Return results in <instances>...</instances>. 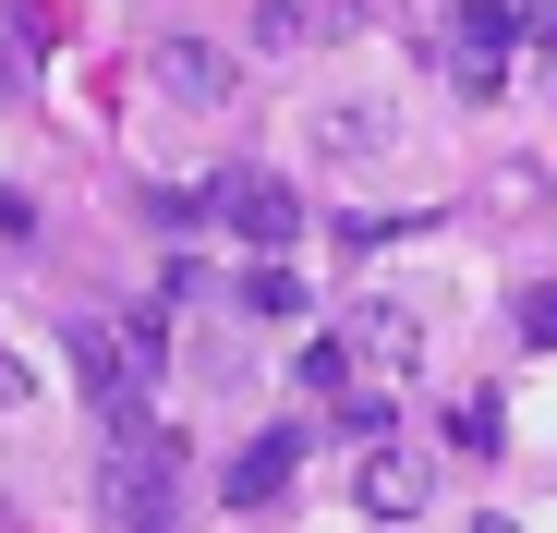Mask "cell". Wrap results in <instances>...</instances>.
Instances as JSON below:
<instances>
[{
	"label": "cell",
	"mask_w": 557,
	"mask_h": 533,
	"mask_svg": "<svg viewBox=\"0 0 557 533\" xmlns=\"http://www.w3.org/2000/svg\"><path fill=\"white\" fill-rule=\"evenodd\" d=\"M207 207H219V231L255 243V255H292V243H304V195L278 183V170H219Z\"/></svg>",
	"instance_id": "1"
},
{
	"label": "cell",
	"mask_w": 557,
	"mask_h": 533,
	"mask_svg": "<svg viewBox=\"0 0 557 533\" xmlns=\"http://www.w3.org/2000/svg\"><path fill=\"white\" fill-rule=\"evenodd\" d=\"M339 339H351V364H376V376H412L424 364V315L412 303H351Z\"/></svg>",
	"instance_id": "2"
},
{
	"label": "cell",
	"mask_w": 557,
	"mask_h": 533,
	"mask_svg": "<svg viewBox=\"0 0 557 533\" xmlns=\"http://www.w3.org/2000/svg\"><path fill=\"white\" fill-rule=\"evenodd\" d=\"M61 351H73V376L110 400V424H122V400L146 388V376H134V351H122V327H110V315H73V327H61Z\"/></svg>",
	"instance_id": "3"
},
{
	"label": "cell",
	"mask_w": 557,
	"mask_h": 533,
	"mask_svg": "<svg viewBox=\"0 0 557 533\" xmlns=\"http://www.w3.org/2000/svg\"><path fill=\"white\" fill-rule=\"evenodd\" d=\"M292 473H304V436H292V424H267L255 449L219 473V497H231V509H278V497H292Z\"/></svg>",
	"instance_id": "4"
},
{
	"label": "cell",
	"mask_w": 557,
	"mask_h": 533,
	"mask_svg": "<svg viewBox=\"0 0 557 533\" xmlns=\"http://www.w3.org/2000/svg\"><path fill=\"white\" fill-rule=\"evenodd\" d=\"M351 497L376 509V521H412V509L436 497V473H424L412 449H363V473H351Z\"/></svg>",
	"instance_id": "5"
},
{
	"label": "cell",
	"mask_w": 557,
	"mask_h": 533,
	"mask_svg": "<svg viewBox=\"0 0 557 533\" xmlns=\"http://www.w3.org/2000/svg\"><path fill=\"white\" fill-rule=\"evenodd\" d=\"M146 73L170 85V98H182V110H219V98H231V61H219L207 37H170V49H158Z\"/></svg>",
	"instance_id": "6"
},
{
	"label": "cell",
	"mask_w": 557,
	"mask_h": 533,
	"mask_svg": "<svg viewBox=\"0 0 557 533\" xmlns=\"http://www.w3.org/2000/svg\"><path fill=\"white\" fill-rule=\"evenodd\" d=\"M388 134H400L388 98H339V110H315V146H327V158H376Z\"/></svg>",
	"instance_id": "7"
},
{
	"label": "cell",
	"mask_w": 557,
	"mask_h": 533,
	"mask_svg": "<svg viewBox=\"0 0 557 533\" xmlns=\"http://www.w3.org/2000/svg\"><path fill=\"white\" fill-rule=\"evenodd\" d=\"M243 315H278V327H292V315H315V292H304L278 255H255V266H243Z\"/></svg>",
	"instance_id": "8"
},
{
	"label": "cell",
	"mask_w": 557,
	"mask_h": 533,
	"mask_svg": "<svg viewBox=\"0 0 557 533\" xmlns=\"http://www.w3.org/2000/svg\"><path fill=\"white\" fill-rule=\"evenodd\" d=\"M327 412H339V436H363V449H400V400H388L376 376H363V388H339Z\"/></svg>",
	"instance_id": "9"
},
{
	"label": "cell",
	"mask_w": 557,
	"mask_h": 533,
	"mask_svg": "<svg viewBox=\"0 0 557 533\" xmlns=\"http://www.w3.org/2000/svg\"><path fill=\"white\" fill-rule=\"evenodd\" d=\"M292 376H304L315 400H339V388H363V364H351V339H339V327H315V351H304Z\"/></svg>",
	"instance_id": "10"
},
{
	"label": "cell",
	"mask_w": 557,
	"mask_h": 533,
	"mask_svg": "<svg viewBox=\"0 0 557 533\" xmlns=\"http://www.w3.org/2000/svg\"><path fill=\"white\" fill-rule=\"evenodd\" d=\"M255 37H267V49H292V37H315V0H255Z\"/></svg>",
	"instance_id": "11"
},
{
	"label": "cell",
	"mask_w": 557,
	"mask_h": 533,
	"mask_svg": "<svg viewBox=\"0 0 557 533\" xmlns=\"http://www.w3.org/2000/svg\"><path fill=\"white\" fill-rule=\"evenodd\" d=\"M521 339H533V351H557V280H533V292H521Z\"/></svg>",
	"instance_id": "12"
},
{
	"label": "cell",
	"mask_w": 557,
	"mask_h": 533,
	"mask_svg": "<svg viewBox=\"0 0 557 533\" xmlns=\"http://www.w3.org/2000/svg\"><path fill=\"white\" fill-rule=\"evenodd\" d=\"M37 400V364H25V351H0V412H25Z\"/></svg>",
	"instance_id": "13"
},
{
	"label": "cell",
	"mask_w": 557,
	"mask_h": 533,
	"mask_svg": "<svg viewBox=\"0 0 557 533\" xmlns=\"http://www.w3.org/2000/svg\"><path fill=\"white\" fill-rule=\"evenodd\" d=\"M0 231H13V243H25V231H37V207H25V195H13V183H0Z\"/></svg>",
	"instance_id": "14"
},
{
	"label": "cell",
	"mask_w": 557,
	"mask_h": 533,
	"mask_svg": "<svg viewBox=\"0 0 557 533\" xmlns=\"http://www.w3.org/2000/svg\"><path fill=\"white\" fill-rule=\"evenodd\" d=\"M473 533H521V521H509V509H485V521H473Z\"/></svg>",
	"instance_id": "15"
}]
</instances>
